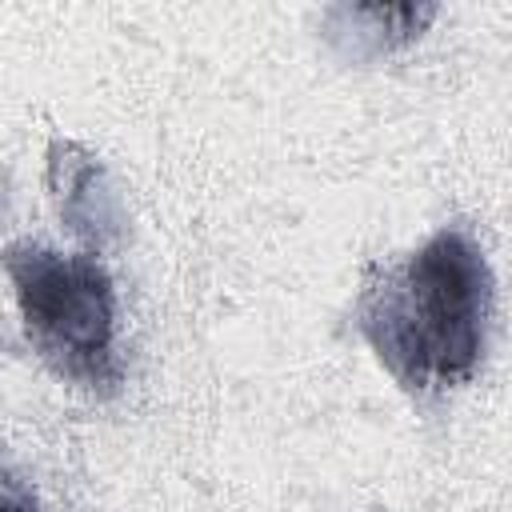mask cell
I'll return each instance as SVG.
<instances>
[{
  "instance_id": "obj_5",
  "label": "cell",
  "mask_w": 512,
  "mask_h": 512,
  "mask_svg": "<svg viewBox=\"0 0 512 512\" xmlns=\"http://www.w3.org/2000/svg\"><path fill=\"white\" fill-rule=\"evenodd\" d=\"M0 512H44V504L24 480L0 472Z\"/></svg>"
},
{
  "instance_id": "obj_4",
  "label": "cell",
  "mask_w": 512,
  "mask_h": 512,
  "mask_svg": "<svg viewBox=\"0 0 512 512\" xmlns=\"http://www.w3.org/2000/svg\"><path fill=\"white\" fill-rule=\"evenodd\" d=\"M436 8L432 4H400V8H328L324 12V36L332 48L348 60H376L392 48L412 44L428 24Z\"/></svg>"
},
{
  "instance_id": "obj_1",
  "label": "cell",
  "mask_w": 512,
  "mask_h": 512,
  "mask_svg": "<svg viewBox=\"0 0 512 512\" xmlns=\"http://www.w3.org/2000/svg\"><path fill=\"white\" fill-rule=\"evenodd\" d=\"M492 312L496 280L480 240L464 224H444L368 272L352 324L404 392L440 396L484 364Z\"/></svg>"
},
{
  "instance_id": "obj_6",
  "label": "cell",
  "mask_w": 512,
  "mask_h": 512,
  "mask_svg": "<svg viewBox=\"0 0 512 512\" xmlns=\"http://www.w3.org/2000/svg\"><path fill=\"white\" fill-rule=\"evenodd\" d=\"M376 512H384V508H376Z\"/></svg>"
},
{
  "instance_id": "obj_3",
  "label": "cell",
  "mask_w": 512,
  "mask_h": 512,
  "mask_svg": "<svg viewBox=\"0 0 512 512\" xmlns=\"http://www.w3.org/2000/svg\"><path fill=\"white\" fill-rule=\"evenodd\" d=\"M48 180H52L56 208L76 236H84L92 244L116 240V232L124 228V216H120V200L108 188V176L96 164V156H88L72 140H56L48 152Z\"/></svg>"
},
{
  "instance_id": "obj_2",
  "label": "cell",
  "mask_w": 512,
  "mask_h": 512,
  "mask_svg": "<svg viewBox=\"0 0 512 512\" xmlns=\"http://www.w3.org/2000/svg\"><path fill=\"white\" fill-rule=\"evenodd\" d=\"M0 264L40 360L56 376L112 396L124 380V356L108 268L88 252H56L36 240L8 244Z\"/></svg>"
}]
</instances>
